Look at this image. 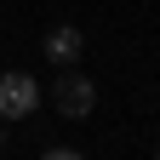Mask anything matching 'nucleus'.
I'll return each instance as SVG.
<instances>
[{"instance_id": "obj_1", "label": "nucleus", "mask_w": 160, "mask_h": 160, "mask_svg": "<svg viewBox=\"0 0 160 160\" xmlns=\"http://www.w3.org/2000/svg\"><path fill=\"white\" fill-rule=\"evenodd\" d=\"M34 103H40L34 74H0V114H6V120H23V114H34Z\"/></svg>"}, {"instance_id": "obj_2", "label": "nucleus", "mask_w": 160, "mask_h": 160, "mask_svg": "<svg viewBox=\"0 0 160 160\" xmlns=\"http://www.w3.org/2000/svg\"><path fill=\"white\" fill-rule=\"evenodd\" d=\"M52 103L63 109L69 120H80V114H92V80H80V74H69V80H57V86H52Z\"/></svg>"}, {"instance_id": "obj_3", "label": "nucleus", "mask_w": 160, "mask_h": 160, "mask_svg": "<svg viewBox=\"0 0 160 160\" xmlns=\"http://www.w3.org/2000/svg\"><path fill=\"white\" fill-rule=\"evenodd\" d=\"M46 57H57V63L80 57V29H52L46 34Z\"/></svg>"}, {"instance_id": "obj_4", "label": "nucleus", "mask_w": 160, "mask_h": 160, "mask_svg": "<svg viewBox=\"0 0 160 160\" xmlns=\"http://www.w3.org/2000/svg\"><path fill=\"white\" fill-rule=\"evenodd\" d=\"M40 160H80L74 149H52V154H40Z\"/></svg>"}]
</instances>
